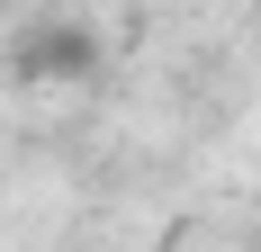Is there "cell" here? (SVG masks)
Wrapping results in <instances>:
<instances>
[{"label":"cell","instance_id":"obj_1","mask_svg":"<svg viewBox=\"0 0 261 252\" xmlns=\"http://www.w3.org/2000/svg\"><path fill=\"white\" fill-rule=\"evenodd\" d=\"M99 27L90 18H36V27H18L9 36V81L18 90H45V81H90L99 72Z\"/></svg>","mask_w":261,"mask_h":252}]
</instances>
